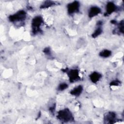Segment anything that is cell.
I'll list each match as a JSON object with an SVG mask.
<instances>
[{"instance_id": "6da1fadb", "label": "cell", "mask_w": 124, "mask_h": 124, "mask_svg": "<svg viewBox=\"0 0 124 124\" xmlns=\"http://www.w3.org/2000/svg\"><path fill=\"white\" fill-rule=\"evenodd\" d=\"M57 118L60 121L68 122L74 120L73 115L68 108H65L60 110L58 112Z\"/></svg>"}, {"instance_id": "7a4b0ae2", "label": "cell", "mask_w": 124, "mask_h": 124, "mask_svg": "<svg viewBox=\"0 0 124 124\" xmlns=\"http://www.w3.org/2000/svg\"><path fill=\"white\" fill-rule=\"evenodd\" d=\"M43 23V18L40 16H37L33 18L31 22L32 32L33 34H36L41 31L40 26Z\"/></svg>"}, {"instance_id": "3957f363", "label": "cell", "mask_w": 124, "mask_h": 124, "mask_svg": "<svg viewBox=\"0 0 124 124\" xmlns=\"http://www.w3.org/2000/svg\"><path fill=\"white\" fill-rule=\"evenodd\" d=\"M26 17V13L24 10H20L9 16V20L12 22L24 20Z\"/></svg>"}, {"instance_id": "277c9868", "label": "cell", "mask_w": 124, "mask_h": 124, "mask_svg": "<svg viewBox=\"0 0 124 124\" xmlns=\"http://www.w3.org/2000/svg\"><path fill=\"white\" fill-rule=\"evenodd\" d=\"M64 72L67 73L69 78V81L71 82H75L79 79L78 71V69H70L69 70H66Z\"/></svg>"}, {"instance_id": "5b68a950", "label": "cell", "mask_w": 124, "mask_h": 124, "mask_svg": "<svg viewBox=\"0 0 124 124\" xmlns=\"http://www.w3.org/2000/svg\"><path fill=\"white\" fill-rule=\"evenodd\" d=\"M79 9V3L78 1H74L67 5V11L69 14H73L78 12Z\"/></svg>"}, {"instance_id": "8992f818", "label": "cell", "mask_w": 124, "mask_h": 124, "mask_svg": "<svg viewBox=\"0 0 124 124\" xmlns=\"http://www.w3.org/2000/svg\"><path fill=\"white\" fill-rule=\"evenodd\" d=\"M116 115L113 112H109L106 113L104 116V121L106 123L112 124L114 123L116 120Z\"/></svg>"}, {"instance_id": "52a82bcc", "label": "cell", "mask_w": 124, "mask_h": 124, "mask_svg": "<svg viewBox=\"0 0 124 124\" xmlns=\"http://www.w3.org/2000/svg\"><path fill=\"white\" fill-rule=\"evenodd\" d=\"M116 10V6L114 3L112 2H109L106 5V12L104 14L105 16H108L111 14Z\"/></svg>"}, {"instance_id": "ba28073f", "label": "cell", "mask_w": 124, "mask_h": 124, "mask_svg": "<svg viewBox=\"0 0 124 124\" xmlns=\"http://www.w3.org/2000/svg\"><path fill=\"white\" fill-rule=\"evenodd\" d=\"M101 12V10L99 7L97 6H93L90 8L89 11L88 16L89 17L92 18L97 16Z\"/></svg>"}, {"instance_id": "9c48e42d", "label": "cell", "mask_w": 124, "mask_h": 124, "mask_svg": "<svg viewBox=\"0 0 124 124\" xmlns=\"http://www.w3.org/2000/svg\"><path fill=\"white\" fill-rule=\"evenodd\" d=\"M101 74L97 72H94L90 75L89 78L92 82L96 83L101 78Z\"/></svg>"}, {"instance_id": "30bf717a", "label": "cell", "mask_w": 124, "mask_h": 124, "mask_svg": "<svg viewBox=\"0 0 124 124\" xmlns=\"http://www.w3.org/2000/svg\"><path fill=\"white\" fill-rule=\"evenodd\" d=\"M83 91V87L81 85H78V86L73 89L70 92V93L75 96H78L81 94Z\"/></svg>"}, {"instance_id": "8fae6325", "label": "cell", "mask_w": 124, "mask_h": 124, "mask_svg": "<svg viewBox=\"0 0 124 124\" xmlns=\"http://www.w3.org/2000/svg\"><path fill=\"white\" fill-rule=\"evenodd\" d=\"M111 55V51L109 50L105 49L101 51L99 53V56L103 58H108Z\"/></svg>"}, {"instance_id": "7c38bea8", "label": "cell", "mask_w": 124, "mask_h": 124, "mask_svg": "<svg viewBox=\"0 0 124 124\" xmlns=\"http://www.w3.org/2000/svg\"><path fill=\"white\" fill-rule=\"evenodd\" d=\"M55 4V2L52 1H50V0H47V1H45L40 6L41 8H47L49 7H51L53 6V5Z\"/></svg>"}, {"instance_id": "4fadbf2b", "label": "cell", "mask_w": 124, "mask_h": 124, "mask_svg": "<svg viewBox=\"0 0 124 124\" xmlns=\"http://www.w3.org/2000/svg\"><path fill=\"white\" fill-rule=\"evenodd\" d=\"M102 32V29L101 27H98L94 31V32L92 34V37L93 38H95L101 34Z\"/></svg>"}, {"instance_id": "5bb4252c", "label": "cell", "mask_w": 124, "mask_h": 124, "mask_svg": "<svg viewBox=\"0 0 124 124\" xmlns=\"http://www.w3.org/2000/svg\"><path fill=\"white\" fill-rule=\"evenodd\" d=\"M67 87H68V85L66 83H61L59 85V86L58 87V90L59 91H63L65 89H67Z\"/></svg>"}, {"instance_id": "9a60e30c", "label": "cell", "mask_w": 124, "mask_h": 124, "mask_svg": "<svg viewBox=\"0 0 124 124\" xmlns=\"http://www.w3.org/2000/svg\"><path fill=\"white\" fill-rule=\"evenodd\" d=\"M118 29L120 32L124 33V20H122L118 24Z\"/></svg>"}, {"instance_id": "2e32d148", "label": "cell", "mask_w": 124, "mask_h": 124, "mask_svg": "<svg viewBox=\"0 0 124 124\" xmlns=\"http://www.w3.org/2000/svg\"><path fill=\"white\" fill-rule=\"evenodd\" d=\"M120 84V82L119 80H115L112 81L110 83V86H118Z\"/></svg>"}, {"instance_id": "e0dca14e", "label": "cell", "mask_w": 124, "mask_h": 124, "mask_svg": "<svg viewBox=\"0 0 124 124\" xmlns=\"http://www.w3.org/2000/svg\"><path fill=\"white\" fill-rule=\"evenodd\" d=\"M44 52L47 54V55H49L50 54V48L49 47H46L45 48L44 50H43Z\"/></svg>"}, {"instance_id": "ac0fdd59", "label": "cell", "mask_w": 124, "mask_h": 124, "mask_svg": "<svg viewBox=\"0 0 124 124\" xmlns=\"http://www.w3.org/2000/svg\"><path fill=\"white\" fill-rule=\"evenodd\" d=\"M55 108V107H54V106H53L52 107H50V110L51 111V112H53V111L54 110V108Z\"/></svg>"}]
</instances>
